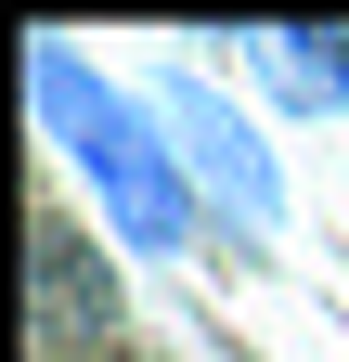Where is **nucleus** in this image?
I'll return each mask as SVG.
<instances>
[{
    "mask_svg": "<svg viewBox=\"0 0 349 362\" xmlns=\"http://www.w3.org/2000/svg\"><path fill=\"white\" fill-rule=\"evenodd\" d=\"M246 78L297 117H336L349 104V26H246Z\"/></svg>",
    "mask_w": 349,
    "mask_h": 362,
    "instance_id": "obj_3",
    "label": "nucleus"
},
{
    "mask_svg": "<svg viewBox=\"0 0 349 362\" xmlns=\"http://www.w3.org/2000/svg\"><path fill=\"white\" fill-rule=\"evenodd\" d=\"M26 104L65 143V168L91 181V207H104L117 246H143V259H194L207 246V194H194L182 143H168L155 90H117L78 39H26Z\"/></svg>",
    "mask_w": 349,
    "mask_h": 362,
    "instance_id": "obj_1",
    "label": "nucleus"
},
{
    "mask_svg": "<svg viewBox=\"0 0 349 362\" xmlns=\"http://www.w3.org/2000/svg\"><path fill=\"white\" fill-rule=\"evenodd\" d=\"M155 117H168V143H182L207 220H220V233H246V246H272V233H285V168L259 156V129H246L194 65H168V78H155Z\"/></svg>",
    "mask_w": 349,
    "mask_h": 362,
    "instance_id": "obj_2",
    "label": "nucleus"
}]
</instances>
